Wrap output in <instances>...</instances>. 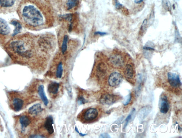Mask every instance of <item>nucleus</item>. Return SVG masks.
<instances>
[{"label": "nucleus", "instance_id": "5", "mask_svg": "<svg viewBox=\"0 0 182 138\" xmlns=\"http://www.w3.org/2000/svg\"><path fill=\"white\" fill-rule=\"evenodd\" d=\"M98 116V111L95 108H89L85 112L83 119L85 121H91L95 119Z\"/></svg>", "mask_w": 182, "mask_h": 138}, {"label": "nucleus", "instance_id": "4", "mask_svg": "<svg viewBox=\"0 0 182 138\" xmlns=\"http://www.w3.org/2000/svg\"><path fill=\"white\" fill-rule=\"evenodd\" d=\"M168 81L171 86L173 87H178L181 85L179 76L175 73L169 72L168 74Z\"/></svg>", "mask_w": 182, "mask_h": 138}, {"label": "nucleus", "instance_id": "25", "mask_svg": "<svg viewBox=\"0 0 182 138\" xmlns=\"http://www.w3.org/2000/svg\"><path fill=\"white\" fill-rule=\"evenodd\" d=\"M162 4L165 9L169 11H171V5L169 0H162Z\"/></svg>", "mask_w": 182, "mask_h": 138}, {"label": "nucleus", "instance_id": "7", "mask_svg": "<svg viewBox=\"0 0 182 138\" xmlns=\"http://www.w3.org/2000/svg\"><path fill=\"white\" fill-rule=\"evenodd\" d=\"M110 61L114 67L120 68L124 64V60L122 56L119 54H115L110 58Z\"/></svg>", "mask_w": 182, "mask_h": 138}, {"label": "nucleus", "instance_id": "23", "mask_svg": "<svg viewBox=\"0 0 182 138\" xmlns=\"http://www.w3.org/2000/svg\"><path fill=\"white\" fill-rule=\"evenodd\" d=\"M77 0H67V9L70 10L75 7L77 5Z\"/></svg>", "mask_w": 182, "mask_h": 138}, {"label": "nucleus", "instance_id": "15", "mask_svg": "<svg viewBox=\"0 0 182 138\" xmlns=\"http://www.w3.org/2000/svg\"><path fill=\"white\" fill-rule=\"evenodd\" d=\"M59 87V84L53 82L50 83L48 86V91L50 93L56 94L58 93Z\"/></svg>", "mask_w": 182, "mask_h": 138}, {"label": "nucleus", "instance_id": "2", "mask_svg": "<svg viewBox=\"0 0 182 138\" xmlns=\"http://www.w3.org/2000/svg\"><path fill=\"white\" fill-rule=\"evenodd\" d=\"M12 49L20 55L25 58H30L31 53L27 50L25 46V43L21 41H16L12 42L10 44Z\"/></svg>", "mask_w": 182, "mask_h": 138}, {"label": "nucleus", "instance_id": "11", "mask_svg": "<svg viewBox=\"0 0 182 138\" xmlns=\"http://www.w3.org/2000/svg\"><path fill=\"white\" fill-rule=\"evenodd\" d=\"M40 41V44L41 45V47L46 51L51 50L53 48L52 41L51 39H49V38L46 37L42 38Z\"/></svg>", "mask_w": 182, "mask_h": 138}, {"label": "nucleus", "instance_id": "34", "mask_svg": "<svg viewBox=\"0 0 182 138\" xmlns=\"http://www.w3.org/2000/svg\"><path fill=\"white\" fill-rule=\"evenodd\" d=\"M67 89L69 95L70 96V97H71L72 96V93L71 87H67Z\"/></svg>", "mask_w": 182, "mask_h": 138}, {"label": "nucleus", "instance_id": "39", "mask_svg": "<svg viewBox=\"0 0 182 138\" xmlns=\"http://www.w3.org/2000/svg\"><path fill=\"white\" fill-rule=\"evenodd\" d=\"M175 1H179V0H175Z\"/></svg>", "mask_w": 182, "mask_h": 138}, {"label": "nucleus", "instance_id": "12", "mask_svg": "<svg viewBox=\"0 0 182 138\" xmlns=\"http://www.w3.org/2000/svg\"><path fill=\"white\" fill-rule=\"evenodd\" d=\"M53 120L51 116H49L47 117L45 122L44 126L49 134H52L54 133L53 126Z\"/></svg>", "mask_w": 182, "mask_h": 138}, {"label": "nucleus", "instance_id": "33", "mask_svg": "<svg viewBox=\"0 0 182 138\" xmlns=\"http://www.w3.org/2000/svg\"><path fill=\"white\" fill-rule=\"evenodd\" d=\"M95 34L96 35H99L101 36L105 35L107 34V33L104 32H101L100 31L96 32L95 33Z\"/></svg>", "mask_w": 182, "mask_h": 138}, {"label": "nucleus", "instance_id": "31", "mask_svg": "<svg viewBox=\"0 0 182 138\" xmlns=\"http://www.w3.org/2000/svg\"><path fill=\"white\" fill-rule=\"evenodd\" d=\"M100 138H111L108 134L107 133H104L101 134L99 136Z\"/></svg>", "mask_w": 182, "mask_h": 138}, {"label": "nucleus", "instance_id": "6", "mask_svg": "<svg viewBox=\"0 0 182 138\" xmlns=\"http://www.w3.org/2000/svg\"><path fill=\"white\" fill-rule=\"evenodd\" d=\"M123 79L122 76L120 73L113 72L111 74L109 79V83L112 87H115L120 84Z\"/></svg>", "mask_w": 182, "mask_h": 138}, {"label": "nucleus", "instance_id": "22", "mask_svg": "<svg viewBox=\"0 0 182 138\" xmlns=\"http://www.w3.org/2000/svg\"><path fill=\"white\" fill-rule=\"evenodd\" d=\"M68 40H69V37H68V35H65L64 37L62 46V52L63 54L65 53L67 51Z\"/></svg>", "mask_w": 182, "mask_h": 138}, {"label": "nucleus", "instance_id": "17", "mask_svg": "<svg viewBox=\"0 0 182 138\" xmlns=\"http://www.w3.org/2000/svg\"><path fill=\"white\" fill-rule=\"evenodd\" d=\"M20 123L21 125L22 131H23L25 128L28 126L31 123L30 120L27 116L24 115L20 117L19 119Z\"/></svg>", "mask_w": 182, "mask_h": 138}, {"label": "nucleus", "instance_id": "26", "mask_svg": "<svg viewBox=\"0 0 182 138\" xmlns=\"http://www.w3.org/2000/svg\"><path fill=\"white\" fill-rule=\"evenodd\" d=\"M132 98L131 95V94L128 95L126 97H125V99L123 101V105L125 106H126L129 105L131 101Z\"/></svg>", "mask_w": 182, "mask_h": 138}, {"label": "nucleus", "instance_id": "27", "mask_svg": "<svg viewBox=\"0 0 182 138\" xmlns=\"http://www.w3.org/2000/svg\"><path fill=\"white\" fill-rule=\"evenodd\" d=\"M87 102L86 100L83 97H80L78 98L77 100V103H78V104L79 105H82L84 104L87 103Z\"/></svg>", "mask_w": 182, "mask_h": 138}, {"label": "nucleus", "instance_id": "18", "mask_svg": "<svg viewBox=\"0 0 182 138\" xmlns=\"http://www.w3.org/2000/svg\"><path fill=\"white\" fill-rule=\"evenodd\" d=\"M124 74L126 77L128 79L133 78L134 76V70L133 67L130 64H127L126 66Z\"/></svg>", "mask_w": 182, "mask_h": 138}, {"label": "nucleus", "instance_id": "10", "mask_svg": "<svg viewBox=\"0 0 182 138\" xmlns=\"http://www.w3.org/2000/svg\"><path fill=\"white\" fill-rule=\"evenodd\" d=\"M10 28L5 20L0 18V34L2 35H7L10 32Z\"/></svg>", "mask_w": 182, "mask_h": 138}, {"label": "nucleus", "instance_id": "19", "mask_svg": "<svg viewBox=\"0 0 182 138\" xmlns=\"http://www.w3.org/2000/svg\"><path fill=\"white\" fill-rule=\"evenodd\" d=\"M11 24L15 27L13 35H15L20 33L22 29V26L21 23L17 21H12L11 22Z\"/></svg>", "mask_w": 182, "mask_h": 138}, {"label": "nucleus", "instance_id": "37", "mask_svg": "<svg viewBox=\"0 0 182 138\" xmlns=\"http://www.w3.org/2000/svg\"><path fill=\"white\" fill-rule=\"evenodd\" d=\"M79 134L80 136H81L82 137H83V136H85L87 135V134H83L81 133H79Z\"/></svg>", "mask_w": 182, "mask_h": 138}, {"label": "nucleus", "instance_id": "21", "mask_svg": "<svg viewBox=\"0 0 182 138\" xmlns=\"http://www.w3.org/2000/svg\"><path fill=\"white\" fill-rule=\"evenodd\" d=\"M97 73L100 74H104L107 70V67L104 63H101L98 65L97 68Z\"/></svg>", "mask_w": 182, "mask_h": 138}, {"label": "nucleus", "instance_id": "9", "mask_svg": "<svg viewBox=\"0 0 182 138\" xmlns=\"http://www.w3.org/2000/svg\"><path fill=\"white\" fill-rule=\"evenodd\" d=\"M152 107L150 106L144 107L140 110L138 113V117L140 121L145 119L151 113Z\"/></svg>", "mask_w": 182, "mask_h": 138}, {"label": "nucleus", "instance_id": "38", "mask_svg": "<svg viewBox=\"0 0 182 138\" xmlns=\"http://www.w3.org/2000/svg\"><path fill=\"white\" fill-rule=\"evenodd\" d=\"M75 131H76V132H77V133H79V131L78 130V128H77V127H75Z\"/></svg>", "mask_w": 182, "mask_h": 138}, {"label": "nucleus", "instance_id": "30", "mask_svg": "<svg viewBox=\"0 0 182 138\" xmlns=\"http://www.w3.org/2000/svg\"><path fill=\"white\" fill-rule=\"evenodd\" d=\"M115 6L117 9H120V8L122 7H123V5H121V4L118 1H117V0H115Z\"/></svg>", "mask_w": 182, "mask_h": 138}, {"label": "nucleus", "instance_id": "36", "mask_svg": "<svg viewBox=\"0 0 182 138\" xmlns=\"http://www.w3.org/2000/svg\"><path fill=\"white\" fill-rule=\"evenodd\" d=\"M144 0H139V1H135V2L136 3L139 4L141 3Z\"/></svg>", "mask_w": 182, "mask_h": 138}, {"label": "nucleus", "instance_id": "28", "mask_svg": "<svg viewBox=\"0 0 182 138\" xmlns=\"http://www.w3.org/2000/svg\"><path fill=\"white\" fill-rule=\"evenodd\" d=\"M147 24V19H145L143 21L142 24L141 26V31L142 32H143L145 31V29H146Z\"/></svg>", "mask_w": 182, "mask_h": 138}, {"label": "nucleus", "instance_id": "14", "mask_svg": "<svg viewBox=\"0 0 182 138\" xmlns=\"http://www.w3.org/2000/svg\"><path fill=\"white\" fill-rule=\"evenodd\" d=\"M24 102L22 100L19 98H15L12 102L13 109L16 111H19L22 108Z\"/></svg>", "mask_w": 182, "mask_h": 138}, {"label": "nucleus", "instance_id": "20", "mask_svg": "<svg viewBox=\"0 0 182 138\" xmlns=\"http://www.w3.org/2000/svg\"><path fill=\"white\" fill-rule=\"evenodd\" d=\"M16 0H0V5L2 7H8L12 6L14 4Z\"/></svg>", "mask_w": 182, "mask_h": 138}, {"label": "nucleus", "instance_id": "16", "mask_svg": "<svg viewBox=\"0 0 182 138\" xmlns=\"http://www.w3.org/2000/svg\"><path fill=\"white\" fill-rule=\"evenodd\" d=\"M44 89V87L43 85H41L39 86L38 87V93L42 101H43L45 105L47 106L49 104V102L46 96L45 95Z\"/></svg>", "mask_w": 182, "mask_h": 138}, {"label": "nucleus", "instance_id": "8", "mask_svg": "<svg viewBox=\"0 0 182 138\" xmlns=\"http://www.w3.org/2000/svg\"><path fill=\"white\" fill-rule=\"evenodd\" d=\"M160 103V111L164 114L167 113L169 110L170 105L166 96H164L161 98Z\"/></svg>", "mask_w": 182, "mask_h": 138}, {"label": "nucleus", "instance_id": "35", "mask_svg": "<svg viewBox=\"0 0 182 138\" xmlns=\"http://www.w3.org/2000/svg\"><path fill=\"white\" fill-rule=\"evenodd\" d=\"M144 49L146 50H148V51H153L154 49L153 48L150 47H145L143 48Z\"/></svg>", "mask_w": 182, "mask_h": 138}, {"label": "nucleus", "instance_id": "24", "mask_svg": "<svg viewBox=\"0 0 182 138\" xmlns=\"http://www.w3.org/2000/svg\"><path fill=\"white\" fill-rule=\"evenodd\" d=\"M63 68L62 64L61 62L60 63L58 66L56 71V77L58 78H61L62 76Z\"/></svg>", "mask_w": 182, "mask_h": 138}, {"label": "nucleus", "instance_id": "1", "mask_svg": "<svg viewBox=\"0 0 182 138\" xmlns=\"http://www.w3.org/2000/svg\"><path fill=\"white\" fill-rule=\"evenodd\" d=\"M21 15L26 23L31 26H39L43 23L40 12L34 6L29 5L24 7Z\"/></svg>", "mask_w": 182, "mask_h": 138}, {"label": "nucleus", "instance_id": "13", "mask_svg": "<svg viewBox=\"0 0 182 138\" xmlns=\"http://www.w3.org/2000/svg\"><path fill=\"white\" fill-rule=\"evenodd\" d=\"M43 110V109L42 108L40 104L37 103L30 107L28 112L30 114L37 115L40 113Z\"/></svg>", "mask_w": 182, "mask_h": 138}, {"label": "nucleus", "instance_id": "3", "mask_svg": "<svg viewBox=\"0 0 182 138\" xmlns=\"http://www.w3.org/2000/svg\"><path fill=\"white\" fill-rule=\"evenodd\" d=\"M119 97L117 96L110 94H106L101 96L100 102L104 105H111L115 103Z\"/></svg>", "mask_w": 182, "mask_h": 138}, {"label": "nucleus", "instance_id": "32", "mask_svg": "<svg viewBox=\"0 0 182 138\" xmlns=\"http://www.w3.org/2000/svg\"><path fill=\"white\" fill-rule=\"evenodd\" d=\"M29 138H46L45 136H43L42 135H32Z\"/></svg>", "mask_w": 182, "mask_h": 138}, {"label": "nucleus", "instance_id": "29", "mask_svg": "<svg viewBox=\"0 0 182 138\" xmlns=\"http://www.w3.org/2000/svg\"><path fill=\"white\" fill-rule=\"evenodd\" d=\"M132 115H132V113L129 114L127 116L125 120L126 123L124 126V129L126 128V127L128 123H129V122L130 121L132 118Z\"/></svg>", "mask_w": 182, "mask_h": 138}]
</instances>
